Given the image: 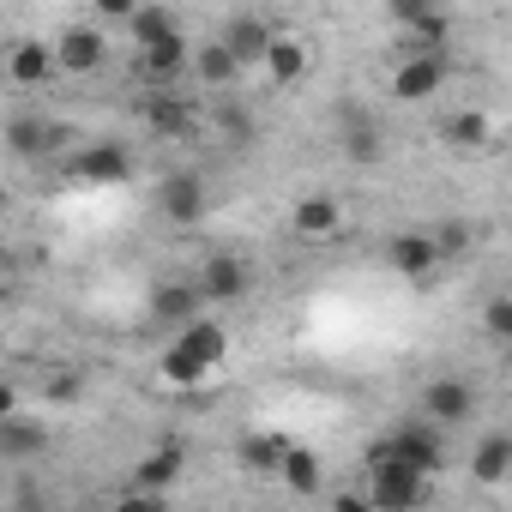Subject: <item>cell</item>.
<instances>
[{
    "instance_id": "11",
    "label": "cell",
    "mask_w": 512,
    "mask_h": 512,
    "mask_svg": "<svg viewBox=\"0 0 512 512\" xmlns=\"http://www.w3.org/2000/svg\"><path fill=\"white\" fill-rule=\"evenodd\" d=\"M193 284H199V296H205V302H241L253 278H247V266L235 260V253H211V260L199 266V278H193Z\"/></svg>"
},
{
    "instance_id": "12",
    "label": "cell",
    "mask_w": 512,
    "mask_h": 512,
    "mask_svg": "<svg viewBox=\"0 0 512 512\" xmlns=\"http://www.w3.org/2000/svg\"><path fill=\"white\" fill-rule=\"evenodd\" d=\"M386 260H392V272L398 278H410V284H428L434 278V266H440V247H434V235H392V247H386Z\"/></svg>"
},
{
    "instance_id": "19",
    "label": "cell",
    "mask_w": 512,
    "mask_h": 512,
    "mask_svg": "<svg viewBox=\"0 0 512 512\" xmlns=\"http://www.w3.org/2000/svg\"><path fill=\"white\" fill-rule=\"evenodd\" d=\"M7 79L25 85V91L49 85V79H55V49H43V43H19V49L7 55Z\"/></svg>"
},
{
    "instance_id": "24",
    "label": "cell",
    "mask_w": 512,
    "mask_h": 512,
    "mask_svg": "<svg viewBox=\"0 0 512 512\" xmlns=\"http://www.w3.org/2000/svg\"><path fill=\"white\" fill-rule=\"evenodd\" d=\"M470 470H476V482H506V470H512V434H482V446L470 452Z\"/></svg>"
},
{
    "instance_id": "10",
    "label": "cell",
    "mask_w": 512,
    "mask_h": 512,
    "mask_svg": "<svg viewBox=\"0 0 512 512\" xmlns=\"http://www.w3.org/2000/svg\"><path fill=\"white\" fill-rule=\"evenodd\" d=\"M157 205H163V217L169 223H199L205 217V181L193 175V169H175V175H163V187H157Z\"/></svg>"
},
{
    "instance_id": "36",
    "label": "cell",
    "mask_w": 512,
    "mask_h": 512,
    "mask_svg": "<svg viewBox=\"0 0 512 512\" xmlns=\"http://www.w3.org/2000/svg\"><path fill=\"white\" fill-rule=\"evenodd\" d=\"M0 272H7V253H0Z\"/></svg>"
},
{
    "instance_id": "29",
    "label": "cell",
    "mask_w": 512,
    "mask_h": 512,
    "mask_svg": "<svg viewBox=\"0 0 512 512\" xmlns=\"http://www.w3.org/2000/svg\"><path fill=\"white\" fill-rule=\"evenodd\" d=\"M470 241H476V235H470V223H464V217H446V223L434 229L440 260H458V253H470Z\"/></svg>"
},
{
    "instance_id": "7",
    "label": "cell",
    "mask_w": 512,
    "mask_h": 512,
    "mask_svg": "<svg viewBox=\"0 0 512 512\" xmlns=\"http://www.w3.org/2000/svg\"><path fill=\"white\" fill-rule=\"evenodd\" d=\"M109 61V43H103V31H91V25H73V31H61V43H55V73H97Z\"/></svg>"
},
{
    "instance_id": "9",
    "label": "cell",
    "mask_w": 512,
    "mask_h": 512,
    "mask_svg": "<svg viewBox=\"0 0 512 512\" xmlns=\"http://www.w3.org/2000/svg\"><path fill=\"white\" fill-rule=\"evenodd\" d=\"M446 85V55H404L398 61V73H392V97H404V103H422V97H434Z\"/></svg>"
},
{
    "instance_id": "33",
    "label": "cell",
    "mask_w": 512,
    "mask_h": 512,
    "mask_svg": "<svg viewBox=\"0 0 512 512\" xmlns=\"http://www.w3.org/2000/svg\"><path fill=\"white\" fill-rule=\"evenodd\" d=\"M79 392H85V380H79V374H55V380H49V398H61V404H67V398H79Z\"/></svg>"
},
{
    "instance_id": "8",
    "label": "cell",
    "mask_w": 512,
    "mask_h": 512,
    "mask_svg": "<svg viewBox=\"0 0 512 512\" xmlns=\"http://www.w3.org/2000/svg\"><path fill=\"white\" fill-rule=\"evenodd\" d=\"M187 55H193V49H187V37H181V31H169V37L145 43V49H139V79L163 91V85H175V79L187 73Z\"/></svg>"
},
{
    "instance_id": "16",
    "label": "cell",
    "mask_w": 512,
    "mask_h": 512,
    "mask_svg": "<svg viewBox=\"0 0 512 512\" xmlns=\"http://www.w3.org/2000/svg\"><path fill=\"white\" fill-rule=\"evenodd\" d=\"M49 446V428L37 422V416H0V458H13V464H25V458H37Z\"/></svg>"
},
{
    "instance_id": "32",
    "label": "cell",
    "mask_w": 512,
    "mask_h": 512,
    "mask_svg": "<svg viewBox=\"0 0 512 512\" xmlns=\"http://www.w3.org/2000/svg\"><path fill=\"white\" fill-rule=\"evenodd\" d=\"M97 7V19H115V25H127V13L139 7V0H91Z\"/></svg>"
},
{
    "instance_id": "27",
    "label": "cell",
    "mask_w": 512,
    "mask_h": 512,
    "mask_svg": "<svg viewBox=\"0 0 512 512\" xmlns=\"http://www.w3.org/2000/svg\"><path fill=\"white\" fill-rule=\"evenodd\" d=\"M127 31H133V43L145 49V43H157V37L181 31V25H175V13H169V7H145V0H139V7L127 13Z\"/></svg>"
},
{
    "instance_id": "15",
    "label": "cell",
    "mask_w": 512,
    "mask_h": 512,
    "mask_svg": "<svg viewBox=\"0 0 512 512\" xmlns=\"http://www.w3.org/2000/svg\"><path fill=\"white\" fill-rule=\"evenodd\" d=\"M272 37H278V31H272L266 19L241 13V19H229V25H223V37H217V43H223V49H229V55H235L241 67H253V61L266 55V43H272Z\"/></svg>"
},
{
    "instance_id": "21",
    "label": "cell",
    "mask_w": 512,
    "mask_h": 512,
    "mask_svg": "<svg viewBox=\"0 0 512 512\" xmlns=\"http://www.w3.org/2000/svg\"><path fill=\"white\" fill-rule=\"evenodd\" d=\"M199 308H205L199 284H163V290L151 296V320H163V326H187Z\"/></svg>"
},
{
    "instance_id": "3",
    "label": "cell",
    "mask_w": 512,
    "mask_h": 512,
    "mask_svg": "<svg viewBox=\"0 0 512 512\" xmlns=\"http://www.w3.org/2000/svg\"><path fill=\"white\" fill-rule=\"evenodd\" d=\"M368 506L380 512H404V506H422L428 500V476L422 470H404V464H368Z\"/></svg>"
},
{
    "instance_id": "30",
    "label": "cell",
    "mask_w": 512,
    "mask_h": 512,
    "mask_svg": "<svg viewBox=\"0 0 512 512\" xmlns=\"http://www.w3.org/2000/svg\"><path fill=\"white\" fill-rule=\"evenodd\" d=\"M482 326H488V338H512V302L494 296V302L482 308Z\"/></svg>"
},
{
    "instance_id": "28",
    "label": "cell",
    "mask_w": 512,
    "mask_h": 512,
    "mask_svg": "<svg viewBox=\"0 0 512 512\" xmlns=\"http://www.w3.org/2000/svg\"><path fill=\"white\" fill-rule=\"evenodd\" d=\"M344 157H350V163H374V157H380V127L362 121V115H350V121H344Z\"/></svg>"
},
{
    "instance_id": "6",
    "label": "cell",
    "mask_w": 512,
    "mask_h": 512,
    "mask_svg": "<svg viewBox=\"0 0 512 512\" xmlns=\"http://www.w3.org/2000/svg\"><path fill=\"white\" fill-rule=\"evenodd\" d=\"M181 464H187V446H181V440L151 446V452L139 458V470H133V500H157L163 488H175V482H181Z\"/></svg>"
},
{
    "instance_id": "26",
    "label": "cell",
    "mask_w": 512,
    "mask_h": 512,
    "mask_svg": "<svg viewBox=\"0 0 512 512\" xmlns=\"http://www.w3.org/2000/svg\"><path fill=\"white\" fill-rule=\"evenodd\" d=\"M187 67H193L205 85H235V73H241V61H235L223 43H205L199 55H187Z\"/></svg>"
},
{
    "instance_id": "20",
    "label": "cell",
    "mask_w": 512,
    "mask_h": 512,
    "mask_svg": "<svg viewBox=\"0 0 512 512\" xmlns=\"http://www.w3.org/2000/svg\"><path fill=\"white\" fill-rule=\"evenodd\" d=\"M260 67L272 73V85H302V73H308V49L296 43V37H272L266 43V55H260Z\"/></svg>"
},
{
    "instance_id": "25",
    "label": "cell",
    "mask_w": 512,
    "mask_h": 512,
    "mask_svg": "<svg viewBox=\"0 0 512 512\" xmlns=\"http://www.w3.org/2000/svg\"><path fill=\"white\" fill-rule=\"evenodd\" d=\"M278 476H284V488H290V494H320V452L290 446V452H284V464H278Z\"/></svg>"
},
{
    "instance_id": "2",
    "label": "cell",
    "mask_w": 512,
    "mask_h": 512,
    "mask_svg": "<svg viewBox=\"0 0 512 512\" xmlns=\"http://www.w3.org/2000/svg\"><path fill=\"white\" fill-rule=\"evenodd\" d=\"M440 458L446 452H440V428L434 422H404L398 434L368 446V464H404V470H422V476H434Z\"/></svg>"
},
{
    "instance_id": "31",
    "label": "cell",
    "mask_w": 512,
    "mask_h": 512,
    "mask_svg": "<svg viewBox=\"0 0 512 512\" xmlns=\"http://www.w3.org/2000/svg\"><path fill=\"white\" fill-rule=\"evenodd\" d=\"M386 7H392V19H398V25H416L422 13H434V0H386Z\"/></svg>"
},
{
    "instance_id": "23",
    "label": "cell",
    "mask_w": 512,
    "mask_h": 512,
    "mask_svg": "<svg viewBox=\"0 0 512 512\" xmlns=\"http://www.w3.org/2000/svg\"><path fill=\"white\" fill-rule=\"evenodd\" d=\"M446 43H452V19L440 7L422 13L416 25H404V49H416V55H446Z\"/></svg>"
},
{
    "instance_id": "35",
    "label": "cell",
    "mask_w": 512,
    "mask_h": 512,
    "mask_svg": "<svg viewBox=\"0 0 512 512\" xmlns=\"http://www.w3.org/2000/svg\"><path fill=\"white\" fill-rule=\"evenodd\" d=\"M13 410H19V392H13L7 380H0V416H13Z\"/></svg>"
},
{
    "instance_id": "13",
    "label": "cell",
    "mask_w": 512,
    "mask_h": 512,
    "mask_svg": "<svg viewBox=\"0 0 512 512\" xmlns=\"http://www.w3.org/2000/svg\"><path fill=\"white\" fill-rule=\"evenodd\" d=\"M61 139H67V127L49 121V115H13L7 121V151L13 157H49Z\"/></svg>"
},
{
    "instance_id": "34",
    "label": "cell",
    "mask_w": 512,
    "mask_h": 512,
    "mask_svg": "<svg viewBox=\"0 0 512 512\" xmlns=\"http://www.w3.org/2000/svg\"><path fill=\"white\" fill-rule=\"evenodd\" d=\"M332 506H338V512H374L368 494H332Z\"/></svg>"
},
{
    "instance_id": "4",
    "label": "cell",
    "mask_w": 512,
    "mask_h": 512,
    "mask_svg": "<svg viewBox=\"0 0 512 512\" xmlns=\"http://www.w3.org/2000/svg\"><path fill=\"white\" fill-rule=\"evenodd\" d=\"M422 416H428L434 428H458V422H470V416H476V386L458 380V374L428 380V392H422Z\"/></svg>"
},
{
    "instance_id": "14",
    "label": "cell",
    "mask_w": 512,
    "mask_h": 512,
    "mask_svg": "<svg viewBox=\"0 0 512 512\" xmlns=\"http://www.w3.org/2000/svg\"><path fill=\"white\" fill-rule=\"evenodd\" d=\"M290 229H296L302 241H326V235H338V229H344V205H338L332 193H308V199H296Z\"/></svg>"
},
{
    "instance_id": "22",
    "label": "cell",
    "mask_w": 512,
    "mask_h": 512,
    "mask_svg": "<svg viewBox=\"0 0 512 512\" xmlns=\"http://www.w3.org/2000/svg\"><path fill=\"white\" fill-rule=\"evenodd\" d=\"M145 121H151V133H163V139H187V133H193V109H187L181 97H169V91L145 97Z\"/></svg>"
},
{
    "instance_id": "1",
    "label": "cell",
    "mask_w": 512,
    "mask_h": 512,
    "mask_svg": "<svg viewBox=\"0 0 512 512\" xmlns=\"http://www.w3.org/2000/svg\"><path fill=\"white\" fill-rule=\"evenodd\" d=\"M223 356H229V332H223V320H187V326H175V344L163 350V386H199L211 368H223Z\"/></svg>"
},
{
    "instance_id": "18",
    "label": "cell",
    "mask_w": 512,
    "mask_h": 512,
    "mask_svg": "<svg viewBox=\"0 0 512 512\" xmlns=\"http://www.w3.org/2000/svg\"><path fill=\"white\" fill-rule=\"evenodd\" d=\"M440 139H446L452 151H482V145L494 139V115H488V109H458V115L440 121Z\"/></svg>"
},
{
    "instance_id": "5",
    "label": "cell",
    "mask_w": 512,
    "mask_h": 512,
    "mask_svg": "<svg viewBox=\"0 0 512 512\" xmlns=\"http://www.w3.org/2000/svg\"><path fill=\"white\" fill-rule=\"evenodd\" d=\"M67 175L85 181V187H115V181L133 175V157H127V145H79L67 157Z\"/></svg>"
},
{
    "instance_id": "17",
    "label": "cell",
    "mask_w": 512,
    "mask_h": 512,
    "mask_svg": "<svg viewBox=\"0 0 512 512\" xmlns=\"http://www.w3.org/2000/svg\"><path fill=\"white\" fill-rule=\"evenodd\" d=\"M284 452H290V440L260 428V434H241V446H235V464H241V470H253V476H278Z\"/></svg>"
}]
</instances>
